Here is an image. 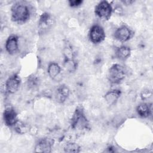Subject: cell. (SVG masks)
Segmentation results:
<instances>
[{"mask_svg":"<svg viewBox=\"0 0 153 153\" xmlns=\"http://www.w3.org/2000/svg\"><path fill=\"white\" fill-rule=\"evenodd\" d=\"M11 19L13 22L22 23L27 21L30 17L29 7L22 2H16L11 8Z\"/></svg>","mask_w":153,"mask_h":153,"instance_id":"obj_1","label":"cell"},{"mask_svg":"<svg viewBox=\"0 0 153 153\" xmlns=\"http://www.w3.org/2000/svg\"><path fill=\"white\" fill-rule=\"evenodd\" d=\"M127 71L124 66L115 63L112 65L108 70L107 78L112 84H119L126 77Z\"/></svg>","mask_w":153,"mask_h":153,"instance_id":"obj_3","label":"cell"},{"mask_svg":"<svg viewBox=\"0 0 153 153\" xmlns=\"http://www.w3.org/2000/svg\"><path fill=\"white\" fill-rule=\"evenodd\" d=\"M152 96V91L149 90H145L142 91L141 94V97L143 100H146Z\"/></svg>","mask_w":153,"mask_h":153,"instance_id":"obj_21","label":"cell"},{"mask_svg":"<svg viewBox=\"0 0 153 153\" xmlns=\"http://www.w3.org/2000/svg\"><path fill=\"white\" fill-rule=\"evenodd\" d=\"M113 9L112 7L108 1H102L99 2L94 8L95 14L100 19L107 20L112 14Z\"/></svg>","mask_w":153,"mask_h":153,"instance_id":"obj_4","label":"cell"},{"mask_svg":"<svg viewBox=\"0 0 153 153\" xmlns=\"http://www.w3.org/2000/svg\"><path fill=\"white\" fill-rule=\"evenodd\" d=\"M3 120L6 126L8 127L15 126L19 121L15 109L11 106L6 108L3 112Z\"/></svg>","mask_w":153,"mask_h":153,"instance_id":"obj_6","label":"cell"},{"mask_svg":"<svg viewBox=\"0 0 153 153\" xmlns=\"http://www.w3.org/2000/svg\"><path fill=\"white\" fill-rule=\"evenodd\" d=\"M53 143L54 142L51 139L48 137L42 138L36 143L35 148V152L43 153L51 152Z\"/></svg>","mask_w":153,"mask_h":153,"instance_id":"obj_9","label":"cell"},{"mask_svg":"<svg viewBox=\"0 0 153 153\" xmlns=\"http://www.w3.org/2000/svg\"><path fill=\"white\" fill-rule=\"evenodd\" d=\"M121 91L119 89H114L108 91L104 96L105 102L108 105H113L117 103L120 97Z\"/></svg>","mask_w":153,"mask_h":153,"instance_id":"obj_11","label":"cell"},{"mask_svg":"<svg viewBox=\"0 0 153 153\" xmlns=\"http://www.w3.org/2000/svg\"><path fill=\"white\" fill-rule=\"evenodd\" d=\"M80 146L75 142H70L68 143L65 148L64 151L65 152H80Z\"/></svg>","mask_w":153,"mask_h":153,"instance_id":"obj_18","label":"cell"},{"mask_svg":"<svg viewBox=\"0 0 153 153\" xmlns=\"http://www.w3.org/2000/svg\"><path fill=\"white\" fill-rule=\"evenodd\" d=\"M6 51L10 54H14L19 49V38L15 35H11L5 42Z\"/></svg>","mask_w":153,"mask_h":153,"instance_id":"obj_10","label":"cell"},{"mask_svg":"<svg viewBox=\"0 0 153 153\" xmlns=\"http://www.w3.org/2000/svg\"><path fill=\"white\" fill-rule=\"evenodd\" d=\"M69 94V88L65 85H62L59 87H58L57 89L56 94V100L59 103H63L68 97Z\"/></svg>","mask_w":153,"mask_h":153,"instance_id":"obj_13","label":"cell"},{"mask_svg":"<svg viewBox=\"0 0 153 153\" xmlns=\"http://www.w3.org/2000/svg\"><path fill=\"white\" fill-rule=\"evenodd\" d=\"M71 126L73 129L83 130L88 128V121L82 107H77L71 118Z\"/></svg>","mask_w":153,"mask_h":153,"instance_id":"obj_2","label":"cell"},{"mask_svg":"<svg viewBox=\"0 0 153 153\" xmlns=\"http://www.w3.org/2000/svg\"><path fill=\"white\" fill-rule=\"evenodd\" d=\"M15 126H16V130L19 133H24L26 132V128L25 127V126H24L23 124H19V121H18V123H17Z\"/></svg>","mask_w":153,"mask_h":153,"instance_id":"obj_19","label":"cell"},{"mask_svg":"<svg viewBox=\"0 0 153 153\" xmlns=\"http://www.w3.org/2000/svg\"><path fill=\"white\" fill-rule=\"evenodd\" d=\"M122 2L126 5H130L134 2L133 1H123Z\"/></svg>","mask_w":153,"mask_h":153,"instance_id":"obj_22","label":"cell"},{"mask_svg":"<svg viewBox=\"0 0 153 153\" xmlns=\"http://www.w3.org/2000/svg\"><path fill=\"white\" fill-rule=\"evenodd\" d=\"M21 84V79L17 74H13L10 76L5 82V90L10 94L16 93Z\"/></svg>","mask_w":153,"mask_h":153,"instance_id":"obj_8","label":"cell"},{"mask_svg":"<svg viewBox=\"0 0 153 153\" xmlns=\"http://www.w3.org/2000/svg\"><path fill=\"white\" fill-rule=\"evenodd\" d=\"M53 20L51 16L48 13H44L40 17L39 25V26L42 29L44 27H46L49 26L52 23Z\"/></svg>","mask_w":153,"mask_h":153,"instance_id":"obj_16","label":"cell"},{"mask_svg":"<svg viewBox=\"0 0 153 153\" xmlns=\"http://www.w3.org/2000/svg\"><path fill=\"white\" fill-rule=\"evenodd\" d=\"M136 112L139 116L142 118H148L152 114L151 104L142 103L139 104L136 108Z\"/></svg>","mask_w":153,"mask_h":153,"instance_id":"obj_12","label":"cell"},{"mask_svg":"<svg viewBox=\"0 0 153 153\" xmlns=\"http://www.w3.org/2000/svg\"><path fill=\"white\" fill-rule=\"evenodd\" d=\"M131 54V50L130 48L126 45H123L118 47L115 52L116 57L121 60H125L128 59Z\"/></svg>","mask_w":153,"mask_h":153,"instance_id":"obj_14","label":"cell"},{"mask_svg":"<svg viewBox=\"0 0 153 153\" xmlns=\"http://www.w3.org/2000/svg\"><path fill=\"white\" fill-rule=\"evenodd\" d=\"M64 67L69 72H72L75 71L76 68V62L74 60L72 57H65Z\"/></svg>","mask_w":153,"mask_h":153,"instance_id":"obj_17","label":"cell"},{"mask_svg":"<svg viewBox=\"0 0 153 153\" xmlns=\"http://www.w3.org/2000/svg\"><path fill=\"white\" fill-rule=\"evenodd\" d=\"M69 6L71 7H77L80 6L83 1L81 0H70L68 1Z\"/></svg>","mask_w":153,"mask_h":153,"instance_id":"obj_20","label":"cell"},{"mask_svg":"<svg viewBox=\"0 0 153 153\" xmlns=\"http://www.w3.org/2000/svg\"><path fill=\"white\" fill-rule=\"evenodd\" d=\"M132 35V30L126 25H123L119 27L115 31L114 34L115 39L121 42H124L128 41Z\"/></svg>","mask_w":153,"mask_h":153,"instance_id":"obj_7","label":"cell"},{"mask_svg":"<svg viewBox=\"0 0 153 153\" xmlns=\"http://www.w3.org/2000/svg\"><path fill=\"white\" fill-rule=\"evenodd\" d=\"M106 35L103 28L99 25L92 26L89 31V39L93 44H99L104 41Z\"/></svg>","mask_w":153,"mask_h":153,"instance_id":"obj_5","label":"cell"},{"mask_svg":"<svg viewBox=\"0 0 153 153\" xmlns=\"http://www.w3.org/2000/svg\"><path fill=\"white\" fill-rule=\"evenodd\" d=\"M61 71V68L59 65L56 62H51L49 63L47 68V73L49 76L54 79L57 77Z\"/></svg>","mask_w":153,"mask_h":153,"instance_id":"obj_15","label":"cell"}]
</instances>
